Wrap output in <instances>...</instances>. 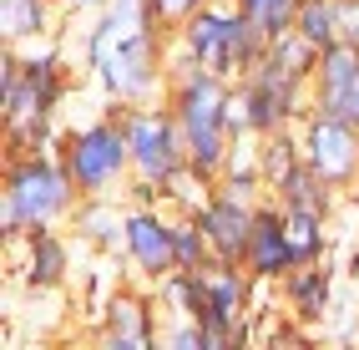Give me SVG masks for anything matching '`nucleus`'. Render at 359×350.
Here are the masks:
<instances>
[{"label":"nucleus","instance_id":"nucleus-6","mask_svg":"<svg viewBox=\"0 0 359 350\" xmlns=\"http://www.w3.org/2000/svg\"><path fill=\"white\" fill-rule=\"evenodd\" d=\"M172 46H182L198 66L218 72L223 82H243L258 66V56L269 51V36H263L233 0H208L203 11H193L172 31Z\"/></svg>","mask_w":359,"mask_h":350},{"label":"nucleus","instance_id":"nucleus-2","mask_svg":"<svg viewBox=\"0 0 359 350\" xmlns=\"http://www.w3.org/2000/svg\"><path fill=\"white\" fill-rule=\"evenodd\" d=\"M76 91V61L56 41L6 46V77H0V107H6V157L15 153H51L61 143L56 112Z\"/></svg>","mask_w":359,"mask_h":350},{"label":"nucleus","instance_id":"nucleus-27","mask_svg":"<svg viewBox=\"0 0 359 350\" xmlns=\"http://www.w3.org/2000/svg\"><path fill=\"white\" fill-rule=\"evenodd\" d=\"M344 6H359V0H344Z\"/></svg>","mask_w":359,"mask_h":350},{"label":"nucleus","instance_id":"nucleus-15","mask_svg":"<svg viewBox=\"0 0 359 350\" xmlns=\"http://www.w3.org/2000/svg\"><path fill=\"white\" fill-rule=\"evenodd\" d=\"M283 305L299 325H324L334 310V274L324 264H294L283 274Z\"/></svg>","mask_w":359,"mask_h":350},{"label":"nucleus","instance_id":"nucleus-24","mask_svg":"<svg viewBox=\"0 0 359 350\" xmlns=\"http://www.w3.org/2000/svg\"><path fill=\"white\" fill-rule=\"evenodd\" d=\"M147 6H152V15L162 20L167 31H177L193 11H203V6H208V0H147Z\"/></svg>","mask_w":359,"mask_h":350},{"label":"nucleus","instance_id":"nucleus-16","mask_svg":"<svg viewBox=\"0 0 359 350\" xmlns=\"http://www.w3.org/2000/svg\"><path fill=\"white\" fill-rule=\"evenodd\" d=\"M71 228H76V239L91 244L97 254H122L127 198H122V193H111V198H81L76 214H71Z\"/></svg>","mask_w":359,"mask_h":350},{"label":"nucleus","instance_id":"nucleus-5","mask_svg":"<svg viewBox=\"0 0 359 350\" xmlns=\"http://www.w3.org/2000/svg\"><path fill=\"white\" fill-rule=\"evenodd\" d=\"M61 162L71 183L81 188V198H111V193H127L132 183V143H127V122H122V102H111L86 117V122L66 127L61 143H56Z\"/></svg>","mask_w":359,"mask_h":350},{"label":"nucleus","instance_id":"nucleus-23","mask_svg":"<svg viewBox=\"0 0 359 350\" xmlns=\"http://www.w3.org/2000/svg\"><path fill=\"white\" fill-rule=\"evenodd\" d=\"M162 350H212V335L193 315H167L162 320Z\"/></svg>","mask_w":359,"mask_h":350},{"label":"nucleus","instance_id":"nucleus-11","mask_svg":"<svg viewBox=\"0 0 359 350\" xmlns=\"http://www.w3.org/2000/svg\"><path fill=\"white\" fill-rule=\"evenodd\" d=\"M157 315H162V305H157L152 290L122 285V290H111V299L102 305L97 340H102L107 350H152V345H162Z\"/></svg>","mask_w":359,"mask_h":350},{"label":"nucleus","instance_id":"nucleus-12","mask_svg":"<svg viewBox=\"0 0 359 350\" xmlns=\"http://www.w3.org/2000/svg\"><path fill=\"white\" fill-rule=\"evenodd\" d=\"M243 264H248V274L258 279V285H283V274L299 264L294 233H289V214H283V203L273 193L258 203V219H253V233H248Z\"/></svg>","mask_w":359,"mask_h":350},{"label":"nucleus","instance_id":"nucleus-9","mask_svg":"<svg viewBox=\"0 0 359 350\" xmlns=\"http://www.w3.org/2000/svg\"><path fill=\"white\" fill-rule=\"evenodd\" d=\"M122 259L137 279L157 285L162 274L177 269V214L167 203H127V228H122Z\"/></svg>","mask_w":359,"mask_h":350},{"label":"nucleus","instance_id":"nucleus-7","mask_svg":"<svg viewBox=\"0 0 359 350\" xmlns=\"http://www.w3.org/2000/svg\"><path fill=\"white\" fill-rule=\"evenodd\" d=\"M122 122H127V143H132V178L167 188L182 168H187V143L177 127V112L157 102H122Z\"/></svg>","mask_w":359,"mask_h":350},{"label":"nucleus","instance_id":"nucleus-13","mask_svg":"<svg viewBox=\"0 0 359 350\" xmlns=\"http://www.w3.org/2000/svg\"><path fill=\"white\" fill-rule=\"evenodd\" d=\"M309 97H314L319 112H334V117H344V122L359 127V46L339 41L329 51H319Z\"/></svg>","mask_w":359,"mask_h":350},{"label":"nucleus","instance_id":"nucleus-20","mask_svg":"<svg viewBox=\"0 0 359 350\" xmlns=\"http://www.w3.org/2000/svg\"><path fill=\"white\" fill-rule=\"evenodd\" d=\"M157 305L162 315H193L198 320V305H203V269H172V274H162L157 285Z\"/></svg>","mask_w":359,"mask_h":350},{"label":"nucleus","instance_id":"nucleus-17","mask_svg":"<svg viewBox=\"0 0 359 350\" xmlns=\"http://www.w3.org/2000/svg\"><path fill=\"white\" fill-rule=\"evenodd\" d=\"M269 193L289 208V214H319V219H334V208H339V198H344L334 183H324L314 168H309V162H294Z\"/></svg>","mask_w":359,"mask_h":350},{"label":"nucleus","instance_id":"nucleus-28","mask_svg":"<svg viewBox=\"0 0 359 350\" xmlns=\"http://www.w3.org/2000/svg\"><path fill=\"white\" fill-rule=\"evenodd\" d=\"M354 193H359V188H354Z\"/></svg>","mask_w":359,"mask_h":350},{"label":"nucleus","instance_id":"nucleus-3","mask_svg":"<svg viewBox=\"0 0 359 350\" xmlns=\"http://www.w3.org/2000/svg\"><path fill=\"white\" fill-rule=\"evenodd\" d=\"M228 97H233V82H223L218 72L198 66L182 46H172V61H167V107L177 112V127H182V143H187V168L203 173L208 183H218L228 173V153L238 143L228 132Z\"/></svg>","mask_w":359,"mask_h":350},{"label":"nucleus","instance_id":"nucleus-21","mask_svg":"<svg viewBox=\"0 0 359 350\" xmlns=\"http://www.w3.org/2000/svg\"><path fill=\"white\" fill-rule=\"evenodd\" d=\"M283 214H289V208H283ZM289 233H294L299 264H324L329 259V219H319V214H289Z\"/></svg>","mask_w":359,"mask_h":350},{"label":"nucleus","instance_id":"nucleus-25","mask_svg":"<svg viewBox=\"0 0 359 350\" xmlns=\"http://www.w3.org/2000/svg\"><path fill=\"white\" fill-rule=\"evenodd\" d=\"M56 6H61V15H97L107 0H56Z\"/></svg>","mask_w":359,"mask_h":350},{"label":"nucleus","instance_id":"nucleus-19","mask_svg":"<svg viewBox=\"0 0 359 350\" xmlns=\"http://www.w3.org/2000/svg\"><path fill=\"white\" fill-rule=\"evenodd\" d=\"M294 31L319 46V51H329V46L344 41V0H304L299 15H294Z\"/></svg>","mask_w":359,"mask_h":350},{"label":"nucleus","instance_id":"nucleus-14","mask_svg":"<svg viewBox=\"0 0 359 350\" xmlns=\"http://www.w3.org/2000/svg\"><path fill=\"white\" fill-rule=\"evenodd\" d=\"M15 249L26 254V264H20V285H26V290L51 294V290H61L71 279V249H66V239L56 228L26 233V239H15Z\"/></svg>","mask_w":359,"mask_h":350},{"label":"nucleus","instance_id":"nucleus-1","mask_svg":"<svg viewBox=\"0 0 359 350\" xmlns=\"http://www.w3.org/2000/svg\"><path fill=\"white\" fill-rule=\"evenodd\" d=\"M172 31L152 15L147 0H107L81 31V72L111 102H157L167 97Z\"/></svg>","mask_w":359,"mask_h":350},{"label":"nucleus","instance_id":"nucleus-8","mask_svg":"<svg viewBox=\"0 0 359 350\" xmlns=\"http://www.w3.org/2000/svg\"><path fill=\"white\" fill-rule=\"evenodd\" d=\"M299 148H304L309 168H314L324 183H334L339 193L359 188V127L354 122L309 107V117L299 122Z\"/></svg>","mask_w":359,"mask_h":350},{"label":"nucleus","instance_id":"nucleus-4","mask_svg":"<svg viewBox=\"0 0 359 350\" xmlns=\"http://www.w3.org/2000/svg\"><path fill=\"white\" fill-rule=\"evenodd\" d=\"M76 203H81V188L71 183L56 148L6 157V193H0V233H6V244L26 239L36 228L71 223Z\"/></svg>","mask_w":359,"mask_h":350},{"label":"nucleus","instance_id":"nucleus-10","mask_svg":"<svg viewBox=\"0 0 359 350\" xmlns=\"http://www.w3.org/2000/svg\"><path fill=\"white\" fill-rule=\"evenodd\" d=\"M253 285H258V279L248 274V264H233V259H212V264L203 269V305H198V320L208 325L212 350L243 340V320H248V305H253Z\"/></svg>","mask_w":359,"mask_h":350},{"label":"nucleus","instance_id":"nucleus-18","mask_svg":"<svg viewBox=\"0 0 359 350\" xmlns=\"http://www.w3.org/2000/svg\"><path fill=\"white\" fill-rule=\"evenodd\" d=\"M61 6L56 0H0V31H6V46H36L56 36Z\"/></svg>","mask_w":359,"mask_h":350},{"label":"nucleus","instance_id":"nucleus-22","mask_svg":"<svg viewBox=\"0 0 359 350\" xmlns=\"http://www.w3.org/2000/svg\"><path fill=\"white\" fill-rule=\"evenodd\" d=\"M233 6H238L263 36L273 41V36H283V31H294V15H299L304 0H233Z\"/></svg>","mask_w":359,"mask_h":350},{"label":"nucleus","instance_id":"nucleus-26","mask_svg":"<svg viewBox=\"0 0 359 350\" xmlns=\"http://www.w3.org/2000/svg\"><path fill=\"white\" fill-rule=\"evenodd\" d=\"M344 41L359 46V6H344Z\"/></svg>","mask_w":359,"mask_h":350}]
</instances>
